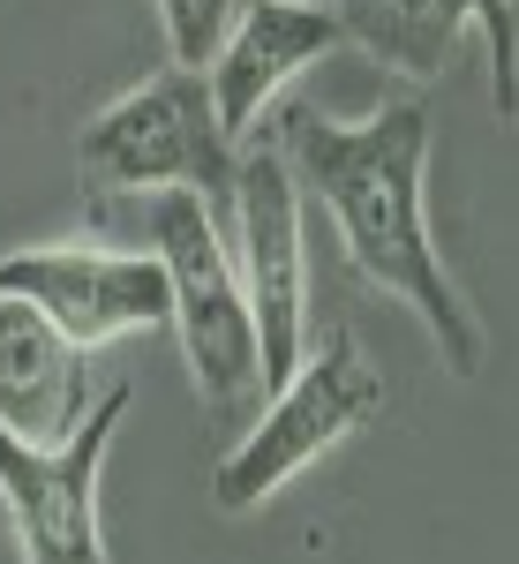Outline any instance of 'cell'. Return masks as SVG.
<instances>
[{
  "mask_svg": "<svg viewBox=\"0 0 519 564\" xmlns=\"http://www.w3.org/2000/svg\"><path fill=\"white\" fill-rule=\"evenodd\" d=\"M346 45H361L369 61H385L391 76L430 84L452 68V53L467 31L489 39V98L497 121H512L519 90H512V61H519V31H512V0H332Z\"/></svg>",
  "mask_w": 519,
  "mask_h": 564,
  "instance_id": "9",
  "label": "cell"
},
{
  "mask_svg": "<svg viewBox=\"0 0 519 564\" xmlns=\"http://www.w3.org/2000/svg\"><path fill=\"white\" fill-rule=\"evenodd\" d=\"M234 143L212 113V90L204 68H159L136 90H121L113 106H98L76 135V174L84 196H159V188H188V196H212L226 204V181H234Z\"/></svg>",
  "mask_w": 519,
  "mask_h": 564,
  "instance_id": "3",
  "label": "cell"
},
{
  "mask_svg": "<svg viewBox=\"0 0 519 564\" xmlns=\"http://www.w3.org/2000/svg\"><path fill=\"white\" fill-rule=\"evenodd\" d=\"M129 204H136V226L151 234V257L166 263L173 339H181V361H188V384L204 399V414L241 422L249 399L263 391V354H257L241 271H234V241L218 234L212 196L159 188V196H129Z\"/></svg>",
  "mask_w": 519,
  "mask_h": 564,
  "instance_id": "2",
  "label": "cell"
},
{
  "mask_svg": "<svg viewBox=\"0 0 519 564\" xmlns=\"http://www.w3.org/2000/svg\"><path fill=\"white\" fill-rule=\"evenodd\" d=\"M430 135L436 121L422 98H391L361 121L294 106L279 129V159L294 188L332 218L346 263L422 316L436 361L452 377H482L489 332L475 302L459 294V279L444 271V249L430 234Z\"/></svg>",
  "mask_w": 519,
  "mask_h": 564,
  "instance_id": "1",
  "label": "cell"
},
{
  "mask_svg": "<svg viewBox=\"0 0 519 564\" xmlns=\"http://www.w3.org/2000/svg\"><path fill=\"white\" fill-rule=\"evenodd\" d=\"M385 414V377L369 369V354L354 332H324V347H302V361L271 384L263 414L241 430V444L218 459L212 505L218 512H257L286 481L316 467L324 452H339L354 430H369Z\"/></svg>",
  "mask_w": 519,
  "mask_h": 564,
  "instance_id": "4",
  "label": "cell"
},
{
  "mask_svg": "<svg viewBox=\"0 0 519 564\" xmlns=\"http://www.w3.org/2000/svg\"><path fill=\"white\" fill-rule=\"evenodd\" d=\"M84 414V361L31 302L0 294V422L31 444H53Z\"/></svg>",
  "mask_w": 519,
  "mask_h": 564,
  "instance_id": "10",
  "label": "cell"
},
{
  "mask_svg": "<svg viewBox=\"0 0 519 564\" xmlns=\"http://www.w3.org/2000/svg\"><path fill=\"white\" fill-rule=\"evenodd\" d=\"M121 414H129V384L84 406L53 444H31L0 422V512L23 564H113L98 527V481H106Z\"/></svg>",
  "mask_w": 519,
  "mask_h": 564,
  "instance_id": "5",
  "label": "cell"
},
{
  "mask_svg": "<svg viewBox=\"0 0 519 564\" xmlns=\"http://www.w3.org/2000/svg\"><path fill=\"white\" fill-rule=\"evenodd\" d=\"M234 271L249 294V324H257V354H263V391L279 384L309 347V241H302V188L286 174L279 143L249 135L234 181Z\"/></svg>",
  "mask_w": 519,
  "mask_h": 564,
  "instance_id": "6",
  "label": "cell"
},
{
  "mask_svg": "<svg viewBox=\"0 0 519 564\" xmlns=\"http://www.w3.org/2000/svg\"><path fill=\"white\" fill-rule=\"evenodd\" d=\"M339 45H346V31L332 15V0H234L212 61H204V90H212V113L226 129V143L241 151L263 129L271 98L302 68H316L324 53H339Z\"/></svg>",
  "mask_w": 519,
  "mask_h": 564,
  "instance_id": "8",
  "label": "cell"
},
{
  "mask_svg": "<svg viewBox=\"0 0 519 564\" xmlns=\"http://www.w3.org/2000/svg\"><path fill=\"white\" fill-rule=\"evenodd\" d=\"M0 294L31 302L76 354L173 324L166 263L151 249H98V241L15 249V257H0Z\"/></svg>",
  "mask_w": 519,
  "mask_h": 564,
  "instance_id": "7",
  "label": "cell"
},
{
  "mask_svg": "<svg viewBox=\"0 0 519 564\" xmlns=\"http://www.w3.org/2000/svg\"><path fill=\"white\" fill-rule=\"evenodd\" d=\"M226 15H234V0H159V31H166L173 61L181 68H204L218 31H226Z\"/></svg>",
  "mask_w": 519,
  "mask_h": 564,
  "instance_id": "11",
  "label": "cell"
}]
</instances>
